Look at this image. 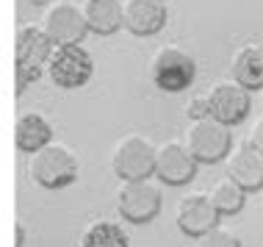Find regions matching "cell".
<instances>
[{
    "instance_id": "cell-22",
    "label": "cell",
    "mask_w": 263,
    "mask_h": 247,
    "mask_svg": "<svg viewBox=\"0 0 263 247\" xmlns=\"http://www.w3.org/2000/svg\"><path fill=\"white\" fill-rule=\"evenodd\" d=\"M25 242V231H23V225H17V247H23Z\"/></svg>"
},
{
    "instance_id": "cell-23",
    "label": "cell",
    "mask_w": 263,
    "mask_h": 247,
    "mask_svg": "<svg viewBox=\"0 0 263 247\" xmlns=\"http://www.w3.org/2000/svg\"><path fill=\"white\" fill-rule=\"evenodd\" d=\"M31 3H45V0H31Z\"/></svg>"
},
{
    "instance_id": "cell-10",
    "label": "cell",
    "mask_w": 263,
    "mask_h": 247,
    "mask_svg": "<svg viewBox=\"0 0 263 247\" xmlns=\"http://www.w3.org/2000/svg\"><path fill=\"white\" fill-rule=\"evenodd\" d=\"M219 222V208L211 203L208 195L191 192L177 203V225L189 236H202Z\"/></svg>"
},
{
    "instance_id": "cell-2",
    "label": "cell",
    "mask_w": 263,
    "mask_h": 247,
    "mask_svg": "<svg viewBox=\"0 0 263 247\" xmlns=\"http://www.w3.org/2000/svg\"><path fill=\"white\" fill-rule=\"evenodd\" d=\"M230 145H233L230 128L224 122H219L216 117L191 119V125L186 128V147L191 150V156L202 161V164L222 161L230 153Z\"/></svg>"
},
{
    "instance_id": "cell-6",
    "label": "cell",
    "mask_w": 263,
    "mask_h": 247,
    "mask_svg": "<svg viewBox=\"0 0 263 247\" xmlns=\"http://www.w3.org/2000/svg\"><path fill=\"white\" fill-rule=\"evenodd\" d=\"M197 64L180 47H161L153 56V81L163 92H183L194 83Z\"/></svg>"
},
{
    "instance_id": "cell-4",
    "label": "cell",
    "mask_w": 263,
    "mask_h": 247,
    "mask_svg": "<svg viewBox=\"0 0 263 247\" xmlns=\"http://www.w3.org/2000/svg\"><path fill=\"white\" fill-rule=\"evenodd\" d=\"M117 211L125 222L144 225L161 211V189L150 178L144 181H122L117 192Z\"/></svg>"
},
{
    "instance_id": "cell-19",
    "label": "cell",
    "mask_w": 263,
    "mask_h": 247,
    "mask_svg": "<svg viewBox=\"0 0 263 247\" xmlns=\"http://www.w3.org/2000/svg\"><path fill=\"white\" fill-rule=\"evenodd\" d=\"M197 247H241V242H238L236 234H230V231L211 228L208 234L200 236V244H197Z\"/></svg>"
},
{
    "instance_id": "cell-1",
    "label": "cell",
    "mask_w": 263,
    "mask_h": 247,
    "mask_svg": "<svg viewBox=\"0 0 263 247\" xmlns=\"http://www.w3.org/2000/svg\"><path fill=\"white\" fill-rule=\"evenodd\" d=\"M28 172L39 186L47 189H59L75 181L78 175V161L72 156L67 145L61 142H47L45 147H39L28 161Z\"/></svg>"
},
{
    "instance_id": "cell-17",
    "label": "cell",
    "mask_w": 263,
    "mask_h": 247,
    "mask_svg": "<svg viewBox=\"0 0 263 247\" xmlns=\"http://www.w3.org/2000/svg\"><path fill=\"white\" fill-rule=\"evenodd\" d=\"M81 247H127V236L117 222L97 220L83 231Z\"/></svg>"
},
{
    "instance_id": "cell-9",
    "label": "cell",
    "mask_w": 263,
    "mask_h": 247,
    "mask_svg": "<svg viewBox=\"0 0 263 247\" xmlns=\"http://www.w3.org/2000/svg\"><path fill=\"white\" fill-rule=\"evenodd\" d=\"M197 172V158L191 150L180 142H163L155 150V175L169 183V186H183L194 178Z\"/></svg>"
},
{
    "instance_id": "cell-11",
    "label": "cell",
    "mask_w": 263,
    "mask_h": 247,
    "mask_svg": "<svg viewBox=\"0 0 263 247\" xmlns=\"http://www.w3.org/2000/svg\"><path fill=\"white\" fill-rule=\"evenodd\" d=\"M227 178H233L247 192L263 186V153L255 145H238L227 156Z\"/></svg>"
},
{
    "instance_id": "cell-24",
    "label": "cell",
    "mask_w": 263,
    "mask_h": 247,
    "mask_svg": "<svg viewBox=\"0 0 263 247\" xmlns=\"http://www.w3.org/2000/svg\"><path fill=\"white\" fill-rule=\"evenodd\" d=\"M260 103H263V86H260Z\"/></svg>"
},
{
    "instance_id": "cell-3",
    "label": "cell",
    "mask_w": 263,
    "mask_h": 247,
    "mask_svg": "<svg viewBox=\"0 0 263 247\" xmlns=\"http://www.w3.org/2000/svg\"><path fill=\"white\" fill-rule=\"evenodd\" d=\"M155 150L158 147H153L144 136L130 133L114 145L111 167L122 181H144L155 175Z\"/></svg>"
},
{
    "instance_id": "cell-18",
    "label": "cell",
    "mask_w": 263,
    "mask_h": 247,
    "mask_svg": "<svg viewBox=\"0 0 263 247\" xmlns=\"http://www.w3.org/2000/svg\"><path fill=\"white\" fill-rule=\"evenodd\" d=\"M244 195H247V189L238 186L233 178H222L219 183H213L211 192H208L211 203L219 208V214H236V211H241Z\"/></svg>"
},
{
    "instance_id": "cell-15",
    "label": "cell",
    "mask_w": 263,
    "mask_h": 247,
    "mask_svg": "<svg viewBox=\"0 0 263 247\" xmlns=\"http://www.w3.org/2000/svg\"><path fill=\"white\" fill-rule=\"evenodd\" d=\"M50 136H53V131L47 125V119L39 117L36 111H25L14 122V139H17V147L25 153H36L39 147H45L50 142Z\"/></svg>"
},
{
    "instance_id": "cell-7",
    "label": "cell",
    "mask_w": 263,
    "mask_h": 247,
    "mask_svg": "<svg viewBox=\"0 0 263 247\" xmlns=\"http://www.w3.org/2000/svg\"><path fill=\"white\" fill-rule=\"evenodd\" d=\"M42 31L53 39V45H78L83 39V33L89 31L86 17H83V9L67 3V0H59L42 17Z\"/></svg>"
},
{
    "instance_id": "cell-16",
    "label": "cell",
    "mask_w": 263,
    "mask_h": 247,
    "mask_svg": "<svg viewBox=\"0 0 263 247\" xmlns=\"http://www.w3.org/2000/svg\"><path fill=\"white\" fill-rule=\"evenodd\" d=\"M230 75L247 89H260L263 86V47L247 45L233 56L230 61Z\"/></svg>"
},
{
    "instance_id": "cell-13",
    "label": "cell",
    "mask_w": 263,
    "mask_h": 247,
    "mask_svg": "<svg viewBox=\"0 0 263 247\" xmlns=\"http://www.w3.org/2000/svg\"><path fill=\"white\" fill-rule=\"evenodd\" d=\"M53 39L36 25H20L17 28V67L39 69L47 67V59L53 53Z\"/></svg>"
},
{
    "instance_id": "cell-5",
    "label": "cell",
    "mask_w": 263,
    "mask_h": 247,
    "mask_svg": "<svg viewBox=\"0 0 263 247\" xmlns=\"http://www.w3.org/2000/svg\"><path fill=\"white\" fill-rule=\"evenodd\" d=\"M91 56L81 45H55L47 59L50 81L61 89H78L91 78Z\"/></svg>"
},
{
    "instance_id": "cell-20",
    "label": "cell",
    "mask_w": 263,
    "mask_h": 247,
    "mask_svg": "<svg viewBox=\"0 0 263 247\" xmlns=\"http://www.w3.org/2000/svg\"><path fill=\"white\" fill-rule=\"evenodd\" d=\"M186 114L191 119H200V117H211V103H208V92L205 95H197L191 97L189 105H186Z\"/></svg>"
},
{
    "instance_id": "cell-14",
    "label": "cell",
    "mask_w": 263,
    "mask_h": 247,
    "mask_svg": "<svg viewBox=\"0 0 263 247\" xmlns=\"http://www.w3.org/2000/svg\"><path fill=\"white\" fill-rule=\"evenodd\" d=\"M83 17H86L89 31L100 33H114L119 25H125V11H122V0H83L81 3Z\"/></svg>"
},
{
    "instance_id": "cell-8",
    "label": "cell",
    "mask_w": 263,
    "mask_h": 247,
    "mask_svg": "<svg viewBox=\"0 0 263 247\" xmlns=\"http://www.w3.org/2000/svg\"><path fill=\"white\" fill-rule=\"evenodd\" d=\"M208 103L211 117H216L219 122H241L250 111V89L241 86L238 81H216L208 89Z\"/></svg>"
},
{
    "instance_id": "cell-21",
    "label": "cell",
    "mask_w": 263,
    "mask_h": 247,
    "mask_svg": "<svg viewBox=\"0 0 263 247\" xmlns=\"http://www.w3.org/2000/svg\"><path fill=\"white\" fill-rule=\"evenodd\" d=\"M250 145H255L258 150L263 153V114L252 122V131H250Z\"/></svg>"
},
{
    "instance_id": "cell-12",
    "label": "cell",
    "mask_w": 263,
    "mask_h": 247,
    "mask_svg": "<svg viewBox=\"0 0 263 247\" xmlns=\"http://www.w3.org/2000/svg\"><path fill=\"white\" fill-rule=\"evenodd\" d=\"M125 28L136 37L158 33L166 23V3L163 0H125Z\"/></svg>"
}]
</instances>
